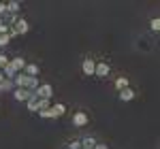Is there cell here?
<instances>
[{"instance_id": "obj_20", "label": "cell", "mask_w": 160, "mask_h": 149, "mask_svg": "<svg viewBox=\"0 0 160 149\" xmlns=\"http://www.w3.org/2000/svg\"><path fill=\"white\" fill-rule=\"evenodd\" d=\"M7 64H9V55H7V53H2V51H0V70H2V68H4V66H7Z\"/></svg>"}, {"instance_id": "obj_7", "label": "cell", "mask_w": 160, "mask_h": 149, "mask_svg": "<svg viewBox=\"0 0 160 149\" xmlns=\"http://www.w3.org/2000/svg\"><path fill=\"white\" fill-rule=\"evenodd\" d=\"M15 89V83L11 79H4V74L0 73V92H13Z\"/></svg>"}, {"instance_id": "obj_9", "label": "cell", "mask_w": 160, "mask_h": 149, "mask_svg": "<svg viewBox=\"0 0 160 149\" xmlns=\"http://www.w3.org/2000/svg\"><path fill=\"white\" fill-rule=\"evenodd\" d=\"M132 98H135V89H132V87H124V89H120V100L130 102Z\"/></svg>"}, {"instance_id": "obj_24", "label": "cell", "mask_w": 160, "mask_h": 149, "mask_svg": "<svg viewBox=\"0 0 160 149\" xmlns=\"http://www.w3.org/2000/svg\"><path fill=\"white\" fill-rule=\"evenodd\" d=\"M64 149H66V147H64Z\"/></svg>"}, {"instance_id": "obj_2", "label": "cell", "mask_w": 160, "mask_h": 149, "mask_svg": "<svg viewBox=\"0 0 160 149\" xmlns=\"http://www.w3.org/2000/svg\"><path fill=\"white\" fill-rule=\"evenodd\" d=\"M32 96H34V92L24 89V87H15V89H13V98L17 100V102H28Z\"/></svg>"}, {"instance_id": "obj_21", "label": "cell", "mask_w": 160, "mask_h": 149, "mask_svg": "<svg viewBox=\"0 0 160 149\" xmlns=\"http://www.w3.org/2000/svg\"><path fill=\"white\" fill-rule=\"evenodd\" d=\"M38 115H41L43 119H53V117H51V109H45V111H38Z\"/></svg>"}, {"instance_id": "obj_8", "label": "cell", "mask_w": 160, "mask_h": 149, "mask_svg": "<svg viewBox=\"0 0 160 149\" xmlns=\"http://www.w3.org/2000/svg\"><path fill=\"white\" fill-rule=\"evenodd\" d=\"M9 64L13 66V70H15V73H22V70H24V66H26V60L17 55V58H13V60H9Z\"/></svg>"}, {"instance_id": "obj_3", "label": "cell", "mask_w": 160, "mask_h": 149, "mask_svg": "<svg viewBox=\"0 0 160 149\" xmlns=\"http://www.w3.org/2000/svg\"><path fill=\"white\" fill-rule=\"evenodd\" d=\"M13 30H15L17 36H22V34H26V32L30 30V26H28V22H26L24 17H17V22L13 24Z\"/></svg>"}, {"instance_id": "obj_6", "label": "cell", "mask_w": 160, "mask_h": 149, "mask_svg": "<svg viewBox=\"0 0 160 149\" xmlns=\"http://www.w3.org/2000/svg\"><path fill=\"white\" fill-rule=\"evenodd\" d=\"M22 73H26L28 77H38L41 68H38V64H34V62H26V66H24V70H22Z\"/></svg>"}, {"instance_id": "obj_5", "label": "cell", "mask_w": 160, "mask_h": 149, "mask_svg": "<svg viewBox=\"0 0 160 149\" xmlns=\"http://www.w3.org/2000/svg\"><path fill=\"white\" fill-rule=\"evenodd\" d=\"M73 126H77V128H83V126H88V113L86 111H77L73 115Z\"/></svg>"}, {"instance_id": "obj_15", "label": "cell", "mask_w": 160, "mask_h": 149, "mask_svg": "<svg viewBox=\"0 0 160 149\" xmlns=\"http://www.w3.org/2000/svg\"><path fill=\"white\" fill-rule=\"evenodd\" d=\"M2 74H4V79H11V81H13V79H15V74H17V73L13 70V66H11V64H7V66L2 68Z\"/></svg>"}, {"instance_id": "obj_19", "label": "cell", "mask_w": 160, "mask_h": 149, "mask_svg": "<svg viewBox=\"0 0 160 149\" xmlns=\"http://www.w3.org/2000/svg\"><path fill=\"white\" fill-rule=\"evenodd\" d=\"M149 28H152L154 32H158V30H160V19H158V17H154V19L149 22Z\"/></svg>"}, {"instance_id": "obj_22", "label": "cell", "mask_w": 160, "mask_h": 149, "mask_svg": "<svg viewBox=\"0 0 160 149\" xmlns=\"http://www.w3.org/2000/svg\"><path fill=\"white\" fill-rule=\"evenodd\" d=\"M66 149H81V143H79V141H71Z\"/></svg>"}, {"instance_id": "obj_14", "label": "cell", "mask_w": 160, "mask_h": 149, "mask_svg": "<svg viewBox=\"0 0 160 149\" xmlns=\"http://www.w3.org/2000/svg\"><path fill=\"white\" fill-rule=\"evenodd\" d=\"M19 9H22V4H19V2H15V0H13V2H7V13L17 15V13H19Z\"/></svg>"}, {"instance_id": "obj_1", "label": "cell", "mask_w": 160, "mask_h": 149, "mask_svg": "<svg viewBox=\"0 0 160 149\" xmlns=\"http://www.w3.org/2000/svg\"><path fill=\"white\" fill-rule=\"evenodd\" d=\"M34 96H37V98L51 100V96H53V87H51V83H41V85L34 89Z\"/></svg>"}, {"instance_id": "obj_10", "label": "cell", "mask_w": 160, "mask_h": 149, "mask_svg": "<svg viewBox=\"0 0 160 149\" xmlns=\"http://www.w3.org/2000/svg\"><path fill=\"white\" fill-rule=\"evenodd\" d=\"M94 66H96V62L94 60H83V74H88V77H94Z\"/></svg>"}, {"instance_id": "obj_12", "label": "cell", "mask_w": 160, "mask_h": 149, "mask_svg": "<svg viewBox=\"0 0 160 149\" xmlns=\"http://www.w3.org/2000/svg\"><path fill=\"white\" fill-rule=\"evenodd\" d=\"M64 113H66V107H64V104H60V102L51 107V117H53V119H56V117H62Z\"/></svg>"}, {"instance_id": "obj_18", "label": "cell", "mask_w": 160, "mask_h": 149, "mask_svg": "<svg viewBox=\"0 0 160 149\" xmlns=\"http://www.w3.org/2000/svg\"><path fill=\"white\" fill-rule=\"evenodd\" d=\"M9 43H11V36H9V34H0V49L7 47Z\"/></svg>"}, {"instance_id": "obj_16", "label": "cell", "mask_w": 160, "mask_h": 149, "mask_svg": "<svg viewBox=\"0 0 160 149\" xmlns=\"http://www.w3.org/2000/svg\"><path fill=\"white\" fill-rule=\"evenodd\" d=\"M115 87H118V92H120V89H124V87H130V83H128L126 77H118V79H115Z\"/></svg>"}, {"instance_id": "obj_23", "label": "cell", "mask_w": 160, "mask_h": 149, "mask_svg": "<svg viewBox=\"0 0 160 149\" xmlns=\"http://www.w3.org/2000/svg\"><path fill=\"white\" fill-rule=\"evenodd\" d=\"M94 149H109V147H107V145H102V143H96V147H94Z\"/></svg>"}, {"instance_id": "obj_17", "label": "cell", "mask_w": 160, "mask_h": 149, "mask_svg": "<svg viewBox=\"0 0 160 149\" xmlns=\"http://www.w3.org/2000/svg\"><path fill=\"white\" fill-rule=\"evenodd\" d=\"M26 109H28L30 113H37V100H34V96H32V98L26 102Z\"/></svg>"}, {"instance_id": "obj_11", "label": "cell", "mask_w": 160, "mask_h": 149, "mask_svg": "<svg viewBox=\"0 0 160 149\" xmlns=\"http://www.w3.org/2000/svg\"><path fill=\"white\" fill-rule=\"evenodd\" d=\"M79 143H81V149H94L96 147V138L94 137H83Z\"/></svg>"}, {"instance_id": "obj_4", "label": "cell", "mask_w": 160, "mask_h": 149, "mask_svg": "<svg viewBox=\"0 0 160 149\" xmlns=\"http://www.w3.org/2000/svg\"><path fill=\"white\" fill-rule=\"evenodd\" d=\"M109 64L107 62H96V66H94V77H100V79H105L107 74H109Z\"/></svg>"}, {"instance_id": "obj_13", "label": "cell", "mask_w": 160, "mask_h": 149, "mask_svg": "<svg viewBox=\"0 0 160 149\" xmlns=\"http://www.w3.org/2000/svg\"><path fill=\"white\" fill-rule=\"evenodd\" d=\"M34 100H37V113L38 111H45V109H51V100L37 98V96H34Z\"/></svg>"}]
</instances>
